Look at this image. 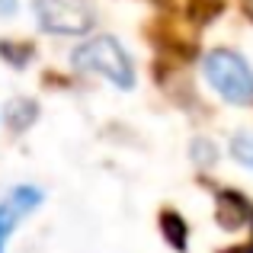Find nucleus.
I'll return each mask as SVG.
<instances>
[{"mask_svg":"<svg viewBox=\"0 0 253 253\" xmlns=\"http://www.w3.org/2000/svg\"><path fill=\"white\" fill-rule=\"evenodd\" d=\"M161 228H164V237L173 244L176 250H186V221L179 215H173V211H167V215L161 218Z\"/></svg>","mask_w":253,"mask_h":253,"instance_id":"nucleus-6","label":"nucleus"},{"mask_svg":"<svg viewBox=\"0 0 253 253\" xmlns=\"http://www.w3.org/2000/svg\"><path fill=\"white\" fill-rule=\"evenodd\" d=\"M192 157H196L199 164H215V157H218V151H215V144L211 141H205V138H199L196 144H192Z\"/></svg>","mask_w":253,"mask_h":253,"instance_id":"nucleus-9","label":"nucleus"},{"mask_svg":"<svg viewBox=\"0 0 253 253\" xmlns=\"http://www.w3.org/2000/svg\"><path fill=\"white\" fill-rule=\"evenodd\" d=\"M36 23L48 36H86L93 29V6L86 0H36Z\"/></svg>","mask_w":253,"mask_h":253,"instance_id":"nucleus-3","label":"nucleus"},{"mask_svg":"<svg viewBox=\"0 0 253 253\" xmlns=\"http://www.w3.org/2000/svg\"><path fill=\"white\" fill-rule=\"evenodd\" d=\"M32 116H36V106L29 103V99H13L10 109H6V122L13 125V128H26V125H32Z\"/></svg>","mask_w":253,"mask_h":253,"instance_id":"nucleus-7","label":"nucleus"},{"mask_svg":"<svg viewBox=\"0 0 253 253\" xmlns=\"http://www.w3.org/2000/svg\"><path fill=\"white\" fill-rule=\"evenodd\" d=\"M45 202V192L39 186H29V183H19L0 199V253H6V244L10 237L16 234L19 221L29 215H36Z\"/></svg>","mask_w":253,"mask_h":253,"instance_id":"nucleus-4","label":"nucleus"},{"mask_svg":"<svg viewBox=\"0 0 253 253\" xmlns=\"http://www.w3.org/2000/svg\"><path fill=\"white\" fill-rule=\"evenodd\" d=\"M215 218L221 228L228 231H244L247 234V247L244 253H253V205L247 202V196H241V192H218V205H215Z\"/></svg>","mask_w":253,"mask_h":253,"instance_id":"nucleus-5","label":"nucleus"},{"mask_svg":"<svg viewBox=\"0 0 253 253\" xmlns=\"http://www.w3.org/2000/svg\"><path fill=\"white\" fill-rule=\"evenodd\" d=\"M202 74L209 86L231 106L253 103V68L234 48H211L202 58Z\"/></svg>","mask_w":253,"mask_h":253,"instance_id":"nucleus-2","label":"nucleus"},{"mask_svg":"<svg viewBox=\"0 0 253 253\" xmlns=\"http://www.w3.org/2000/svg\"><path fill=\"white\" fill-rule=\"evenodd\" d=\"M231 154H234L237 164H244V167L253 170V131H237V135L231 138Z\"/></svg>","mask_w":253,"mask_h":253,"instance_id":"nucleus-8","label":"nucleus"},{"mask_svg":"<svg viewBox=\"0 0 253 253\" xmlns=\"http://www.w3.org/2000/svg\"><path fill=\"white\" fill-rule=\"evenodd\" d=\"M16 0H0V16H13V13H16Z\"/></svg>","mask_w":253,"mask_h":253,"instance_id":"nucleus-10","label":"nucleus"},{"mask_svg":"<svg viewBox=\"0 0 253 253\" xmlns=\"http://www.w3.org/2000/svg\"><path fill=\"white\" fill-rule=\"evenodd\" d=\"M71 68L77 74H96L103 81H109L119 90H131L135 86V64L131 55L125 51V45L116 36H96L81 42L71 51Z\"/></svg>","mask_w":253,"mask_h":253,"instance_id":"nucleus-1","label":"nucleus"}]
</instances>
